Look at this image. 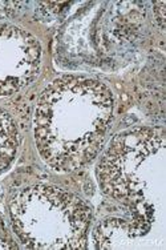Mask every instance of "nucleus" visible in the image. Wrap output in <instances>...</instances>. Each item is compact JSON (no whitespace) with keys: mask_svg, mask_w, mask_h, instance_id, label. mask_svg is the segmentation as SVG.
I'll return each instance as SVG.
<instances>
[{"mask_svg":"<svg viewBox=\"0 0 166 250\" xmlns=\"http://www.w3.org/2000/svg\"><path fill=\"white\" fill-rule=\"evenodd\" d=\"M114 119V97L105 83L62 76L36 103L35 143L40 157L60 173L84 168L104 146Z\"/></svg>","mask_w":166,"mask_h":250,"instance_id":"1","label":"nucleus"},{"mask_svg":"<svg viewBox=\"0 0 166 250\" xmlns=\"http://www.w3.org/2000/svg\"><path fill=\"white\" fill-rule=\"evenodd\" d=\"M24 3L21 1H0V18H5L10 16L15 11L20 10V7Z\"/></svg>","mask_w":166,"mask_h":250,"instance_id":"5","label":"nucleus"},{"mask_svg":"<svg viewBox=\"0 0 166 250\" xmlns=\"http://www.w3.org/2000/svg\"><path fill=\"white\" fill-rule=\"evenodd\" d=\"M20 144L19 128L14 117L0 108V176L14 164Z\"/></svg>","mask_w":166,"mask_h":250,"instance_id":"4","label":"nucleus"},{"mask_svg":"<svg viewBox=\"0 0 166 250\" xmlns=\"http://www.w3.org/2000/svg\"><path fill=\"white\" fill-rule=\"evenodd\" d=\"M42 45L28 31L0 23V99L31 85L40 73Z\"/></svg>","mask_w":166,"mask_h":250,"instance_id":"3","label":"nucleus"},{"mask_svg":"<svg viewBox=\"0 0 166 250\" xmlns=\"http://www.w3.org/2000/svg\"><path fill=\"white\" fill-rule=\"evenodd\" d=\"M16 237L27 249H86L92 210L81 197L56 185H32L11 198Z\"/></svg>","mask_w":166,"mask_h":250,"instance_id":"2","label":"nucleus"}]
</instances>
